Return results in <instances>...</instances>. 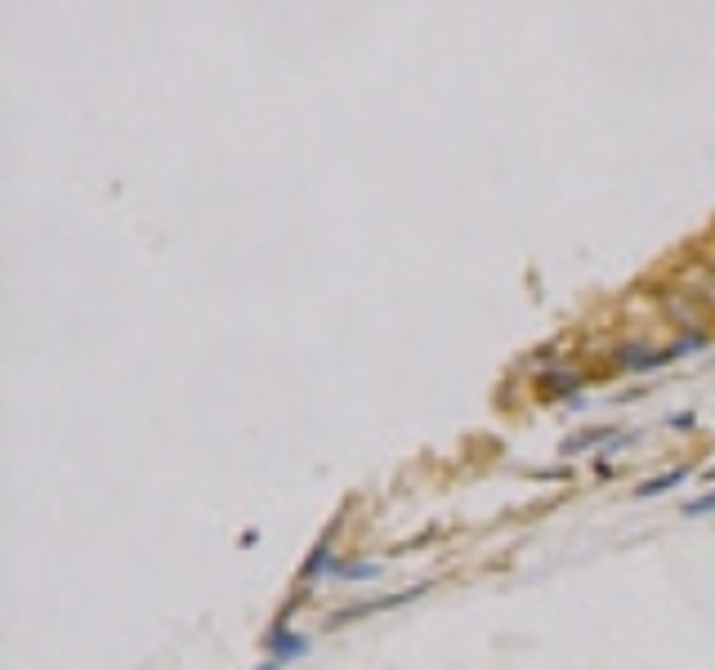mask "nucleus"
<instances>
[{"label":"nucleus","instance_id":"obj_14","mask_svg":"<svg viewBox=\"0 0 715 670\" xmlns=\"http://www.w3.org/2000/svg\"><path fill=\"white\" fill-rule=\"evenodd\" d=\"M613 474H617L613 461H608V456H599V461H595V478H613Z\"/></svg>","mask_w":715,"mask_h":670},{"label":"nucleus","instance_id":"obj_7","mask_svg":"<svg viewBox=\"0 0 715 670\" xmlns=\"http://www.w3.org/2000/svg\"><path fill=\"white\" fill-rule=\"evenodd\" d=\"M586 371H577V367H546V371H537V398H546V402H555V398H572L577 394L581 398V389H586Z\"/></svg>","mask_w":715,"mask_h":670},{"label":"nucleus","instance_id":"obj_2","mask_svg":"<svg viewBox=\"0 0 715 670\" xmlns=\"http://www.w3.org/2000/svg\"><path fill=\"white\" fill-rule=\"evenodd\" d=\"M429 581H416V586H407V590H398V595H380V599H362V603H349V608H336L327 621H322V630H340V626H349V621H367V617H376V612H389V608H407V603H416L421 595H429Z\"/></svg>","mask_w":715,"mask_h":670},{"label":"nucleus","instance_id":"obj_6","mask_svg":"<svg viewBox=\"0 0 715 670\" xmlns=\"http://www.w3.org/2000/svg\"><path fill=\"white\" fill-rule=\"evenodd\" d=\"M309 648H313V639L300 635V630H291V626L264 635V657L278 662V666H291V662H300V657H309Z\"/></svg>","mask_w":715,"mask_h":670},{"label":"nucleus","instance_id":"obj_1","mask_svg":"<svg viewBox=\"0 0 715 670\" xmlns=\"http://www.w3.org/2000/svg\"><path fill=\"white\" fill-rule=\"evenodd\" d=\"M671 362H680V358H675L671 344H666V349H657L653 340H640V335L622 340L613 353H608V367L622 371V376H653V371L671 367Z\"/></svg>","mask_w":715,"mask_h":670},{"label":"nucleus","instance_id":"obj_13","mask_svg":"<svg viewBox=\"0 0 715 670\" xmlns=\"http://www.w3.org/2000/svg\"><path fill=\"white\" fill-rule=\"evenodd\" d=\"M666 429H680V434L698 429V411H671V416H666Z\"/></svg>","mask_w":715,"mask_h":670},{"label":"nucleus","instance_id":"obj_15","mask_svg":"<svg viewBox=\"0 0 715 670\" xmlns=\"http://www.w3.org/2000/svg\"><path fill=\"white\" fill-rule=\"evenodd\" d=\"M251 670H286V666H278V662H269V657H264L260 666H251Z\"/></svg>","mask_w":715,"mask_h":670},{"label":"nucleus","instance_id":"obj_8","mask_svg":"<svg viewBox=\"0 0 715 670\" xmlns=\"http://www.w3.org/2000/svg\"><path fill=\"white\" fill-rule=\"evenodd\" d=\"M613 438H617V429H613V425H586V429H577V434H568L564 443H559V456H568V461H572V456L595 452V447L604 452V447L613 443Z\"/></svg>","mask_w":715,"mask_h":670},{"label":"nucleus","instance_id":"obj_3","mask_svg":"<svg viewBox=\"0 0 715 670\" xmlns=\"http://www.w3.org/2000/svg\"><path fill=\"white\" fill-rule=\"evenodd\" d=\"M653 300H657V313H662L666 322H675L680 331H707V318H702V309H698V300H693L684 286H657L653 291Z\"/></svg>","mask_w":715,"mask_h":670},{"label":"nucleus","instance_id":"obj_4","mask_svg":"<svg viewBox=\"0 0 715 670\" xmlns=\"http://www.w3.org/2000/svg\"><path fill=\"white\" fill-rule=\"evenodd\" d=\"M675 286H684L702 309L715 313V264L711 260H684L680 273H675Z\"/></svg>","mask_w":715,"mask_h":670},{"label":"nucleus","instance_id":"obj_10","mask_svg":"<svg viewBox=\"0 0 715 670\" xmlns=\"http://www.w3.org/2000/svg\"><path fill=\"white\" fill-rule=\"evenodd\" d=\"M385 577V563L380 559H340L336 577L331 581H354V586H371V581Z\"/></svg>","mask_w":715,"mask_h":670},{"label":"nucleus","instance_id":"obj_9","mask_svg":"<svg viewBox=\"0 0 715 670\" xmlns=\"http://www.w3.org/2000/svg\"><path fill=\"white\" fill-rule=\"evenodd\" d=\"M693 478V469L689 465H680V469H666V474H657V478H644L640 487H635V501H657V496H666V492H680L684 483Z\"/></svg>","mask_w":715,"mask_h":670},{"label":"nucleus","instance_id":"obj_5","mask_svg":"<svg viewBox=\"0 0 715 670\" xmlns=\"http://www.w3.org/2000/svg\"><path fill=\"white\" fill-rule=\"evenodd\" d=\"M336 568H340V559H336V523H331L327 536H322L309 550V559L300 563V586H309V581H331Z\"/></svg>","mask_w":715,"mask_h":670},{"label":"nucleus","instance_id":"obj_12","mask_svg":"<svg viewBox=\"0 0 715 670\" xmlns=\"http://www.w3.org/2000/svg\"><path fill=\"white\" fill-rule=\"evenodd\" d=\"M684 519H707V514H715V487H707L702 496H693V501H684Z\"/></svg>","mask_w":715,"mask_h":670},{"label":"nucleus","instance_id":"obj_11","mask_svg":"<svg viewBox=\"0 0 715 670\" xmlns=\"http://www.w3.org/2000/svg\"><path fill=\"white\" fill-rule=\"evenodd\" d=\"M711 340H715L711 327H707V331H680V335L671 340V349H675V358H693V353L711 349Z\"/></svg>","mask_w":715,"mask_h":670},{"label":"nucleus","instance_id":"obj_16","mask_svg":"<svg viewBox=\"0 0 715 670\" xmlns=\"http://www.w3.org/2000/svg\"><path fill=\"white\" fill-rule=\"evenodd\" d=\"M702 478H707V483L715 487V465H711V469H702Z\"/></svg>","mask_w":715,"mask_h":670}]
</instances>
